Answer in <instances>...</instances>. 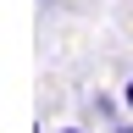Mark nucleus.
I'll return each mask as SVG.
<instances>
[{"mask_svg":"<svg viewBox=\"0 0 133 133\" xmlns=\"http://www.w3.org/2000/svg\"><path fill=\"white\" fill-rule=\"evenodd\" d=\"M122 100H128V111H133V78H128V89H122Z\"/></svg>","mask_w":133,"mask_h":133,"instance_id":"nucleus-1","label":"nucleus"},{"mask_svg":"<svg viewBox=\"0 0 133 133\" xmlns=\"http://www.w3.org/2000/svg\"><path fill=\"white\" fill-rule=\"evenodd\" d=\"M116 133H133V128H116Z\"/></svg>","mask_w":133,"mask_h":133,"instance_id":"nucleus-2","label":"nucleus"},{"mask_svg":"<svg viewBox=\"0 0 133 133\" xmlns=\"http://www.w3.org/2000/svg\"><path fill=\"white\" fill-rule=\"evenodd\" d=\"M61 133H78V128H61Z\"/></svg>","mask_w":133,"mask_h":133,"instance_id":"nucleus-3","label":"nucleus"}]
</instances>
